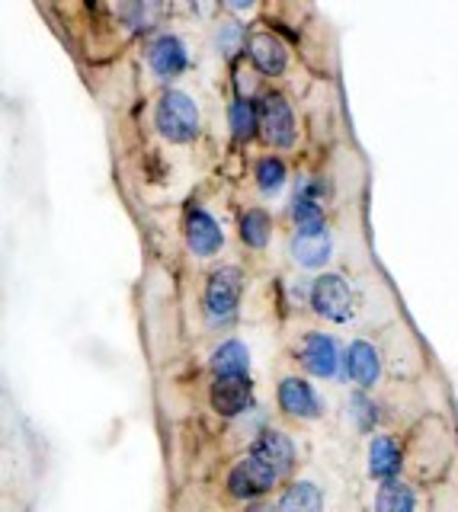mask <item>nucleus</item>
<instances>
[{
    "label": "nucleus",
    "instance_id": "20e7f679",
    "mask_svg": "<svg viewBox=\"0 0 458 512\" xmlns=\"http://www.w3.org/2000/svg\"><path fill=\"white\" fill-rule=\"evenodd\" d=\"M260 132L276 148H292L295 144V119L289 103L279 93H266L260 103Z\"/></svg>",
    "mask_w": 458,
    "mask_h": 512
},
{
    "label": "nucleus",
    "instance_id": "393cba45",
    "mask_svg": "<svg viewBox=\"0 0 458 512\" xmlns=\"http://www.w3.org/2000/svg\"><path fill=\"white\" fill-rule=\"evenodd\" d=\"M238 42H241V26L238 23H225L218 29V45L225 55H234L238 52Z\"/></svg>",
    "mask_w": 458,
    "mask_h": 512
},
{
    "label": "nucleus",
    "instance_id": "4be33fe9",
    "mask_svg": "<svg viewBox=\"0 0 458 512\" xmlns=\"http://www.w3.org/2000/svg\"><path fill=\"white\" fill-rule=\"evenodd\" d=\"M231 128L238 138H250L260 128V106L250 100H234L231 103Z\"/></svg>",
    "mask_w": 458,
    "mask_h": 512
},
{
    "label": "nucleus",
    "instance_id": "0eeeda50",
    "mask_svg": "<svg viewBox=\"0 0 458 512\" xmlns=\"http://www.w3.org/2000/svg\"><path fill=\"white\" fill-rule=\"evenodd\" d=\"M221 228L205 208H189L186 215V244L196 256H215L221 250Z\"/></svg>",
    "mask_w": 458,
    "mask_h": 512
},
{
    "label": "nucleus",
    "instance_id": "aec40b11",
    "mask_svg": "<svg viewBox=\"0 0 458 512\" xmlns=\"http://www.w3.org/2000/svg\"><path fill=\"white\" fill-rule=\"evenodd\" d=\"M270 234H273V218L266 215L263 208H250L241 218V237L250 250H263L270 244Z\"/></svg>",
    "mask_w": 458,
    "mask_h": 512
},
{
    "label": "nucleus",
    "instance_id": "412c9836",
    "mask_svg": "<svg viewBox=\"0 0 458 512\" xmlns=\"http://www.w3.org/2000/svg\"><path fill=\"white\" fill-rule=\"evenodd\" d=\"M279 509L282 512H318L321 509V493L314 484H295L282 493L279 500Z\"/></svg>",
    "mask_w": 458,
    "mask_h": 512
},
{
    "label": "nucleus",
    "instance_id": "f3484780",
    "mask_svg": "<svg viewBox=\"0 0 458 512\" xmlns=\"http://www.w3.org/2000/svg\"><path fill=\"white\" fill-rule=\"evenodd\" d=\"M401 471V448L388 436H375L369 445V474L378 480H388Z\"/></svg>",
    "mask_w": 458,
    "mask_h": 512
},
{
    "label": "nucleus",
    "instance_id": "6e6552de",
    "mask_svg": "<svg viewBox=\"0 0 458 512\" xmlns=\"http://www.w3.org/2000/svg\"><path fill=\"white\" fill-rule=\"evenodd\" d=\"M279 407L289 416H295V420H318L321 416L318 394H314L311 384L302 378H286L279 384Z\"/></svg>",
    "mask_w": 458,
    "mask_h": 512
},
{
    "label": "nucleus",
    "instance_id": "2eb2a0df",
    "mask_svg": "<svg viewBox=\"0 0 458 512\" xmlns=\"http://www.w3.org/2000/svg\"><path fill=\"white\" fill-rule=\"evenodd\" d=\"M119 16L132 32H151L164 16V0H122Z\"/></svg>",
    "mask_w": 458,
    "mask_h": 512
},
{
    "label": "nucleus",
    "instance_id": "1a4fd4ad",
    "mask_svg": "<svg viewBox=\"0 0 458 512\" xmlns=\"http://www.w3.org/2000/svg\"><path fill=\"white\" fill-rule=\"evenodd\" d=\"M247 55L250 61L257 64V71H263L266 77H279L286 71L289 64V52L286 45H282L273 32H257V36L247 39Z\"/></svg>",
    "mask_w": 458,
    "mask_h": 512
},
{
    "label": "nucleus",
    "instance_id": "f8f14e48",
    "mask_svg": "<svg viewBox=\"0 0 458 512\" xmlns=\"http://www.w3.org/2000/svg\"><path fill=\"white\" fill-rule=\"evenodd\" d=\"M254 455L270 464L279 477H286L295 464V448H292L289 436H282V432H263L254 445Z\"/></svg>",
    "mask_w": 458,
    "mask_h": 512
},
{
    "label": "nucleus",
    "instance_id": "9d476101",
    "mask_svg": "<svg viewBox=\"0 0 458 512\" xmlns=\"http://www.w3.org/2000/svg\"><path fill=\"white\" fill-rule=\"evenodd\" d=\"M337 343L324 333H308L302 343V365L318 378H334L337 375Z\"/></svg>",
    "mask_w": 458,
    "mask_h": 512
},
{
    "label": "nucleus",
    "instance_id": "a878e982",
    "mask_svg": "<svg viewBox=\"0 0 458 512\" xmlns=\"http://www.w3.org/2000/svg\"><path fill=\"white\" fill-rule=\"evenodd\" d=\"M225 7H231V10H238V13H244V10H250L257 4V0H221Z\"/></svg>",
    "mask_w": 458,
    "mask_h": 512
},
{
    "label": "nucleus",
    "instance_id": "7ed1b4c3",
    "mask_svg": "<svg viewBox=\"0 0 458 512\" xmlns=\"http://www.w3.org/2000/svg\"><path fill=\"white\" fill-rule=\"evenodd\" d=\"M311 308L318 311L321 317L334 320V324L350 320V314H353V295H350V285H346V279L334 276V272H327V276L314 279V285H311Z\"/></svg>",
    "mask_w": 458,
    "mask_h": 512
},
{
    "label": "nucleus",
    "instance_id": "dca6fc26",
    "mask_svg": "<svg viewBox=\"0 0 458 512\" xmlns=\"http://www.w3.org/2000/svg\"><path fill=\"white\" fill-rule=\"evenodd\" d=\"M292 256L298 266L305 269H318L330 260V234L321 231V234H302L298 231L295 240H292Z\"/></svg>",
    "mask_w": 458,
    "mask_h": 512
},
{
    "label": "nucleus",
    "instance_id": "6ab92c4d",
    "mask_svg": "<svg viewBox=\"0 0 458 512\" xmlns=\"http://www.w3.org/2000/svg\"><path fill=\"white\" fill-rule=\"evenodd\" d=\"M417 506V496L414 490H410L407 484H401V480H385L382 490H378L375 496V509H382V512H410Z\"/></svg>",
    "mask_w": 458,
    "mask_h": 512
},
{
    "label": "nucleus",
    "instance_id": "ddd939ff",
    "mask_svg": "<svg viewBox=\"0 0 458 512\" xmlns=\"http://www.w3.org/2000/svg\"><path fill=\"white\" fill-rule=\"evenodd\" d=\"M189 64V52L183 39L177 36H161L151 45V68L161 77H177Z\"/></svg>",
    "mask_w": 458,
    "mask_h": 512
},
{
    "label": "nucleus",
    "instance_id": "5701e85b",
    "mask_svg": "<svg viewBox=\"0 0 458 512\" xmlns=\"http://www.w3.org/2000/svg\"><path fill=\"white\" fill-rule=\"evenodd\" d=\"M257 186L266 196H273L282 186H286V164L279 157H263L257 164Z\"/></svg>",
    "mask_w": 458,
    "mask_h": 512
},
{
    "label": "nucleus",
    "instance_id": "f257e3e1",
    "mask_svg": "<svg viewBox=\"0 0 458 512\" xmlns=\"http://www.w3.org/2000/svg\"><path fill=\"white\" fill-rule=\"evenodd\" d=\"M154 122H157V132L173 144H189L199 135V109L180 90L164 93V100L157 103Z\"/></svg>",
    "mask_w": 458,
    "mask_h": 512
},
{
    "label": "nucleus",
    "instance_id": "9b49d317",
    "mask_svg": "<svg viewBox=\"0 0 458 512\" xmlns=\"http://www.w3.org/2000/svg\"><path fill=\"white\" fill-rule=\"evenodd\" d=\"M346 368H350V378L359 384V388H372L382 375V359H378V352L372 343L366 340H356L346 352Z\"/></svg>",
    "mask_w": 458,
    "mask_h": 512
},
{
    "label": "nucleus",
    "instance_id": "423d86ee",
    "mask_svg": "<svg viewBox=\"0 0 458 512\" xmlns=\"http://www.w3.org/2000/svg\"><path fill=\"white\" fill-rule=\"evenodd\" d=\"M209 400L221 416H241L254 400V384L247 375H215Z\"/></svg>",
    "mask_w": 458,
    "mask_h": 512
},
{
    "label": "nucleus",
    "instance_id": "a211bd4d",
    "mask_svg": "<svg viewBox=\"0 0 458 512\" xmlns=\"http://www.w3.org/2000/svg\"><path fill=\"white\" fill-rule=\"evenodd\" d=\"M250 368V352L244 343L228 340L212 352V372L215 375H247Z\"/></svg>",
    "mask_w": 458,
    "mask_h": 512
},
{
    "label": "nucleus",
    "instance_id": "4468645a",
    "mask_svg": "<svg viewBox=\"0 0 458 512\" xmlns=\"http://www.w3.org/2000/svg\"><path fill=\"white\" fill-rule=\"evenodd\" d=\"M292 218H295L298 231H302V234H321V231H327L324 212H321V205H318V189H314L311 183L305 189H298L295 205H292Z\"/></svg>",
    "mask_w": 458,
    "mask_h": 512
},
{
    "label": "nucleus",
    "instance_id": "f03ea898",
    "mask_svg": "<svg viewBox=\"0 0 458 512\" xmlns=\"http://www.w3.org/2000/svg\"><path fill=\"white\" fill-rule=\"evenodd\" d=\"M244 292V272L238 266H221L205 285V311L212 320H231Z\"/></svg>",
    "mask_w": 458,
    "mask_h": 512
},
{
    "label": "nucleus",
    "instance_id": "39448f33",
    "mask_svg": "<svg viewBox=\"0 0 458 512\" xmlns=\"http://www.w3.org/2000/svg\"><path fill=\"white\" fill-rule=\"evenodd\" d=\"M276 480H279V474L270 468V464L260 461L254 452H250V458H244L238 468L231 471V477H228V493L238 496V500H254V496L270 490Z\"/></svg>",
    "mask_w": 458,
    "mask_h": 512
},
{
    "label": "nucleus",
    "instance_id": "b1692460",
    "mask_svg": "<svg viewBox=\"0 0 458 512\" xmlns=\"http://www.w3.org/2000/svg\"><path fill=\"white\" fill-rule=\"evenodd\" d=\"M350 410L356 416L359 429H372V423L378 420V410H375V404H372L366 394H353L350 397Z\"/></svg>",
    "mask_w": 458,
    "mask_h": 512
}]
</instances>
